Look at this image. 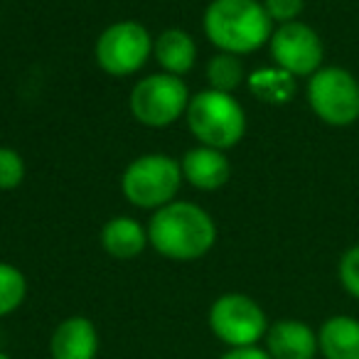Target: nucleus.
<instances>
[{"label": "nucleus", "instance_id": "f257e3e1", "mask_svg": "<svg viewBox=\"0 0 359 359\" xmlns=\"http://www.w3.org/2000/svg\"><path fill=\"white\" fill-rule=\"evenodd\" d=\"M215 241V219L195 202L175 200L155 210L148 222V244L170 261L202 259L212 251Z\"/></svg>", "mask_w": 359, "mask_h": 359}, {"label": "nucleus", "instance_id": "f03ea898", "mask_svg": "<svg viewBox=\"0 0 359 359\" xmlns=\"http://www.w3.org/2000/svg\"><path fill=\"white\" fill-rule=\"evenodd\" d=\"M202 27L217 50L236 57L261 50L273 35V20L259 0H212Z\"/></svg>", "mask_w": 359, "mask_h": 359}, {"label": "nucleus", "instance_id": "7ed1b4c3", "mask_svg": "<svg viewBox=\"0 0 359 359\" xmlns=\"http://www.w3.org/2000/svg\"><path fill=\"white\" fill-rule=\"evenodd\" d=\"M187 128L200 145L229 150L241 143L246 133V114L234 94L205 89L195 94L187 106Z\"/></svg>", "mask_w": 359, "mask_h": 359}, {"label": "nucleus", "instance_id": "20e7f679", "mask_svg": "<svg viewBox=\"0 0 359 359\" xmlns=\"http://www.w3.org/2000/svg\"><path fill=\"white\" fill-rule=\"evenodd\" d=\"M182 185V170L175 158L165 153H145L135 158L121 177L126 200L140 210H160L175 202Z\"/></svg>", "mask_w": 359, "mask_h": 359}, {"label": "nucleus", "instance_id": "39448f33", "mask_svg": "<svg viewBox=\"0 0 359 359\" xmlns=\"http://www.w3.org/2000/svg\"><path fill=\"white\" fill-rule=\"evenodd\" d=\"M190 99V89L182 76L158 72V74L143 76L133 86L128 106L138 123L148 128H165L187 114Z\"/></svg>", "mask_w": 359, "mask_h": 359}, {"label": "nucleus", "instance_id": "423d86ee", "mask_svg": "<svg viewBox=\"0 0 359 359\" xmlns=\"http://www.w3.org/2000/svg\"><path fill=\"white\" fill-rule=\"evenodd\" d=\"M155 40L148 27L135 20H121L99 35L94 47L96 65L109 76H130L153 57Z\"/></svg>", "mask_w": 359, "mask_h": 359}, {"label": "nucleus", "instance_id": "0eeeda50", "mask_svg": "<svg viewBox=\"0 0 359 359\" xmlns=\"http://www.w3.org/2000/svg\"><path fill=\"white\" fill-rule=\"evenodd\" d=\"M210 330L229 349L254 347L269 332V318L254 298L244 293H224L210 308Z\"/></svg>", "mask_w": 359, "mask_h": 359}, {"label": "nucleus", "instance_id": "6e6552de", "mask_svg": "<svg viewBox=\"0 0 359 359\" xmlns=\"http://www.w3.org/2000/svg\"><path fill=\"white\" fill-rule=\"evenodd\" d=\"M308 104L327 126H352L359 118V81L342 67H320L308 81Z\"/></svg>", "mask_w": 359, "mask_h": 359}, {"label": "nucleus", "instance_id": "1a4fd4ad", "mask_svg": "<svg viewBox=\"0 0 359 359\" xmlns=\"http://www.w3.org/2000/svg\"><path fill=\"white\" fill-rule=\"evenodd\" d=\"M269 47L278 69L290 76H313L323 67V40L313 27L300 20L276 27Z\"/></svg>", "mask_w": 359, "mask_h": 359}, {"label": "nucleus", "instance_id": "9d476101", "mask_svg": "<svg viewBox=\"0 0 359 359\" xmlns=\"http://www.w3.org/2000/svg\"><path fill=\"white\" fill-rule=\"evenodd\" d=\"M52 359H96L99 354V330L84 315L62 320L50 337Z\"/></svg>", "mask_w": 359, "mask_h": 359}, {"label": "nucleus", "instance_id": "9b49d317", "mask_svg": "<svg viewBox=\"0 0 359 359\" xmlns=\"http://www.w3.org/2000/svg\"><path fill=\"white\" fill-rule=\"evenodd\" d=\"M264 339L271 359H315L320 352L318 332L303 320H278L269 325Z\"/></svg>", "mask_w": 359, "mask_h": 359}, {"label": "nucleus", "instance_id": "f8f14e48", "mask_svg": "<svg viewBox=\"0 0 359 359\" xmlns=\"http://www.w3.org/2000/svg\"><path fill=\"white\" fill-rule=\"evenodd\" d=\"M182 180H187L197 190H219L229 182L231 177V163L224 155V150L207 148V145H197V148L187 150L182 163Z\"/></svg>", "mask_w": 359, "mask_h": 359}, {"label": "nucleus", "instance_id": "ddd939ff", "mask_svg": "<svg viewBox=\"0 0 359 359\" xmlns=\"http://www.w3.org/2000/svg\"><path fill=\"white\" fill-rule=\"evenodd\" d=\"M101 246L114 259L130 261L148 246V226L135 222L133 217H114L101 229Z\"/></svg>", "mask_w": 359, "mask_h": 359}, {"label": "nucleus", "instance_id": "4468645a", "mask_svg": "<svg viewBox=\"0 0 359 359\" xmlns=\"http://www.w3.org/2000/svg\"><path fill=\"white\" fill-rule=\"evenodd\" d=\"M318 349L325 359H359V320L332 315L318 330Z\"/></svg>", "mask_w": 359, "mask_h": 359}, {"label": "nucleus", "instance_id": "2eb2a0df", "mask_svg": "<svg viewBox=\"0 0 359 359\" xmlns=\"http://www.w3.org/2000/svg\"><path fill=\"white\" fill-rule=\"evenodd\" d=\"M153 55L165 74L185 76L187 72H192L197 62V45L190 32L180 30V27H170V30H163L155 37Z\"/></svg>", "mask_w": 359, "mask_h": 359}, {"label": "nucleus", "instance_id": "dca6fc26", "mask_svg": "<svg viewBox=\"0 0 359 359\" xmlns=\"http://www.w3.org/2000/svg\"><path fill=\"white\" fill-rule=\"evenodd\" d=\"M244 79H246L244 65H241V60L236 55L217 52V55L207 62V81H210V89L231 94V91L244 84Z\"/></svg>", "mask_w": 359, "mask_h": 359}, {"label": "nucleus", "instance_id": "f3484780", "mask_svg": "<svg viewBox=\"0 0 359 359\" xmlns=\"http://www.w3.org/2000/svg\"><path fill=\"white\" fill-rule=\"evenodd\" d=\"M27 298V278L18 266L0 261V318L15 313Z\"/></svg>", "mask_w": 359, "mask_h": 359}, {"label": "nucleus", "instance_id": "a211bd4d", "mask_svg": "<svg viewBox=\"0 0 359 359\" xmlns=\"http://www.w3.org/2000/svg\"><path fill=\"white\" fill-rule=\"evenodd\" d=\"M251 89L256 91L259 99L285 101L293 94V76L285 74L283 69H278V72L261 69V72H256V74H251Z\"/></svg>", "mask_w": 359, "mask_h": 359}, {"label": "nucleus", "instance_id": "6ab92c4d", "mask_svg": "<svg viewBox=\"0 0 359 359\" xmlns=\"http://www.w3.org/2000/svg\"><path fill=\"white\" fill-rule=\"evenodd\" d=\"M25 180V160L18 150L0 145V190H15Z\"/></svg>", "mask_w": 359, "mask_h": 359}, {"label": "nucleus", "instance_id": "aec40b11", "mask_svg": "<svg viewBox=\"0 0 359 359\" xmlns=\"http://www.w3.org/2000/svg\"><path fill=\"white\" fill-rule=\"evenodd\" d=\"M339 283L352 298L359 300V244L347 249L339 259Z\"/></svg>", "mask_w": 359, "mask_h": 359}, {"label": "nucleus", "instance_id": "412c9836", "mask_svg": "<svg viewBox=\"0 0 359 359\" xmlns=\"http://www.w3.org/2000/svg\"><path fill=\"white\" fill-rule=\"evenodd\" d=\"M264 8L269 18L278 25L295 22L305 8V0H264Z\"/></svg>", "mask_w": 359, "mask_h": 359}, {"label": "nucleus", "instance_id": "4be33fe9", "mask_svg": "<svg viewBox=\"0 0 359 359\" xmlns=\"http://www.w3.org/2000/svg\"><path fill=\"white\" fill-rule=\"evenodd\" d=\"M219 359H271V354L266 349H261L259 344L254 347H234V349H226Z\"/></svg>", "mask_w": 359, "mask_h": 359}, {"label": "nucleus", "instance_id": "5701e85b", "mask_svg": "<svg viewBox=\"0 0 359 359\" xmlns=\"http://www.w3.org/2000/svg\"><path fill=\"white\" fill-rule=\"evenodd\" d=\"M0 359H13V357H11V354L3 352V349H0Z\"/></svg>", "mask_w": 359, "mask_h": 359}]
</instances>
